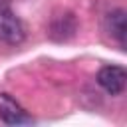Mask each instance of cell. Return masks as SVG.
Masks as SVG:
<instances>
[{"instance_id":"277c9868","label":"cell","mask_w":127,"mask_h":127,"mask_svg":"<svg viewBox=\"0 0 127 127\" xmlns=\"http://www.w3.org/2000/svg\"><path fill=\"white\" fill-rule=\"evenodd\" d=\"M105 30L107 34L119 44V48L123 50L125 48V32H127V26H125V10L117 8V10H111L109 14H105Z\"/></svg>"},{"instance_id":"3957f363","label":"cell","mask_w":127,"mask_h":127,"mask_svg":"<svg viewBox=\"0 0 127 127\" xmlns=\"http://www.w3.org/2000/svg\"><path fill=\"white\" fill-rule=\"evenodd\" d=\"M127 81V71L121 65H103L97 71V83L109 93V95H119L125 89Z\"/></svg>"},{"instance_id":"6da1fadb","label":"cell","mask_w":127,"mask_h":127,"mask_svg":"<svg viewBox=\"0 0 127 127\" xmlns=\"http://www.w3.org/2000/svg\"><path fill=\"white\" fill-rule=\"evenodd\" d=\"M24 40H26V28L22 20L6 4H0V42L8 46H20Z\"/></svg>"},{"instance_id":"8992f818","label":"cell","mask_w":127,"mask_h":127,"mask_svg":"<svg viewBox=\"0 0 127 127\" xmlns=\"http://www.w3.org/2000/svg\"><path fill=\"white\" fill-rule=\"evenodd\" d=\"M0 4H6V0H0Z\"/></svg>"},{"instance_id":"7a4b0ae2","label":"cell","mask_w":127,"mask_h":127,"mask_svg":"<svg viewBox=\"0 0 127 127\" xmlns=\"http://www.w3.org/2000/svg\"><path fill=\"white\" fill-rule=\"evenodd\" d=\"M0 121L6 123V125H28V123H34V119L28 115V111L10 93H0Z\"/></svg>"},{"instance_id":"5b68a950","label":"cell","mask_w":127,"mask_h":127,"mask_svg":"<svg viewBox=\"0 0 127 127\" xmlns=\"http://www.w3.org/2000/svg\"><path fill=\"white\" fill-rule=\"evenodd\" d=\"M75 30H77L75 18H73L71 14H62V16H58V18L50 24L48 34H50V38L56 40V42H65V40H69V38L75 34Z\"/></svg>"}]
</instances>
